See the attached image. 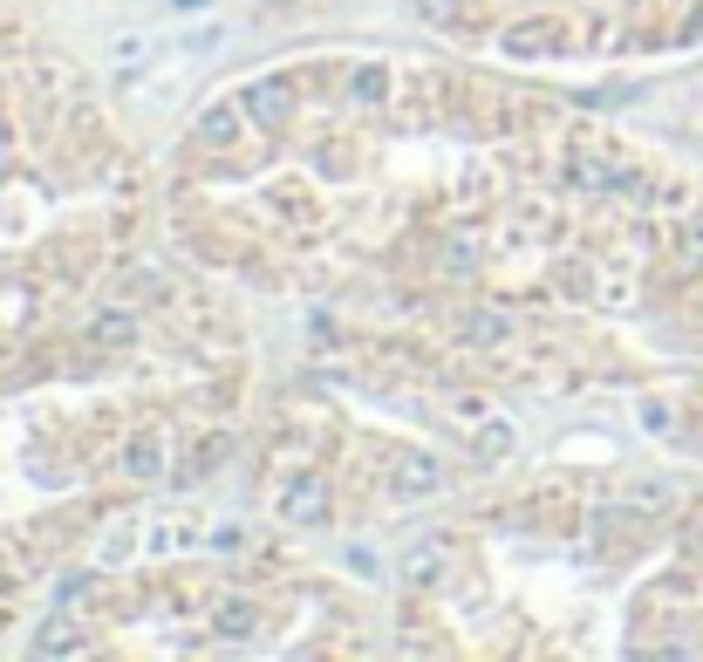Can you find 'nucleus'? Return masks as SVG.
Masks as SVG:
<instances>
[{"mask_svg":"<svg viewBox=\"0 0 703 662\" xmlns=\"http://www.w3.org/2000/svg\"><path fill=\"white\" fill-rule=\"evenodd\" d=\"M328 478L321 471H294V478H280V492H274V512L287 519V526H321L328 519Z\"/></svg>","mask_w":703,"mask_h":662,"instance_id":"nucleus-1","label":"nucleus"},{"mask_svg":"<svg viewBox=\"0 0 703 662\" xmlns=\"http://www.w3.org/2000/svg\"><path fill=\"white\" fill-rule=\"evenodd\" d=\"M239 103H246V117L260 123V130H287V117H294V89H287V76H260L239 89Z\"/></svg>","mask_w":703,"mask_h":662,"instance_id":"nucleus-2","label":"nucleus"},{"mask_svg":"<svg viewBox=\"0 0 703 662\" xmlns=\"http://www.w3.org/2000/svg\"><path fill=\"white\" fill-rule=\"evenodd\" d=\"M451 485V471L437 465L430 451H410V458H396V471H390V492L396 499H437Z\"/></svg>","mask_w":703,"mask_h":662,"instance_id":"nucleus-3","label":"nucleus"},{"mask_svg":"<svg viewBox=\"0 0 703 662\" xmlns=\"http://www.w3.org/2000/svg\"><path fill=\"white\" fill-rule=\"evenodd\" d=\"M506 335H512L506 308H465L458 314V342L465 349H506Z\"/></svg>","mask_w":703,"mask_h":662,"instance_id":"nucleus-4","label":"nucleus"},{"mask_svg":"<svg viewBox=\"0 0 703 662\" xmlns=\"http://www.w3.org/2000/svg\"><path fill=\"white\" fill-rule=\"evenodd\" d=\"M444 560H451V553H444L437 540H424V546H410V553H403V567H396V574H403V587H437V581H444Z\"/></svg>","mask_w":703,"mask_h":662,"instance_id":"nucleus-5","label":"nucleus"},{"mask_svg":"<svg viewBox=\"0 0 703 662\" xmlns=\"http://www.w3.org/2000/svg\"><path fill=\"white\" fill-rule=\"evenodd\" d=\"M123 471H130V478H157V471H164V437H157V430H137V437L123 444Z\"/></svg>","mask_w":703,"mask_h":662,"instance_id":"nucleus-6","label":"nucleus"},{"mask_svg":"<svg viewBox=\"0 0 703 662\" xmlns=\"http://www.w3.org/2000/svg\"><path fill=\"white\" fill-rule=\"evenodd\" d=\"M349 96L362 103V110H376V103L390 96V62H362V69L349 76Z\"/></svg>","mask_w":703,"mask_h":662,"instance_id":"nucleus-7","label":"nucleus"},{"mask_svg":"<svg viewBox=\"0 0 703 662\" xmlns=\"http://www.w3.org/2000/svg\"><path fill=\"white\" fill-rule=\"evenodd\" d=\"M512 444H519V437H512V424H478V437H471V451H478L485 465L512 458Z\"/></svg>","mask_w":703,"mask_h":662,"instance_id":"nucleus-8","label":"nucleus"},{"mask_svg":"<svg viewBox=\"0 0 703 662\" xmlns=\"http://www.w3.org/2000/svg\"><path fill=\"white\" fill-rule=\"evenodd\" d=\"M192 137H198V144H212V151H219V144H233V137H239V117H233V110H205Z\"/></svg>","mask_w":703,"mask_h":662,"instance_id":"nucleus-9","label":"nucleus"},{"mask_svg":"<svg viewBox=\"0 0 703 662\" xmlns=\"http://www.w3.org/2000/svg\"><path fill=\"white\" fill-rule=\"evenodd\" d=\"M96 342H103V349H130V342H137V321H130V314H103V321H96Z\"/></svg>","mask_w":703,"mask_h":662,"instance_id":"nucleus-10","label":"nucleus"},{"mask_svg":"<svg viewBox=\"0 0 703 662\" xmlns=\"http://www.w3.org/2000/svg\"><path fill=\"white\" fill-rule=\"evenodd\" d=\"M41 656H62V649H82V635H76V622H48V635L35 642Z\"/></svg>","mask_w":703,"mask_h":662,"instance_id":"nucleus-11","label":"nucleus"},{"mask_svg":"<svg viewBox=\"0 0 703 662\" xmlns=\"http://www.w3.org/2000/svg\"><path fill=\"white\" fill-rule=\"evenodd\" d=\"M219 635H233V642H246V635H253V608H246V601H233V608H219Z\"/></svg>","mask_w":703,"mask_h":662,"instance_id":"nucleus-12","label":"nucleus"},{"mask_svg":"<svg viewBox=\"0 0 703 662\" xmlns=\"http://www.w3.org/2000/svg\"><path fill=\"white\" fill-rule=\"evenodd\" d=\"M89 594H96V581H89V574H62V587H55V601H62V608H76V601H89Z\"/></svg>","mask_w":703,"mask_h":662,"instance_id":"nucleus-13","label":"nucleus"},{"mask_svg":"<svg viewBox=\"0 0 703 662\" xmlns=\"http://www.w3.org/2000/svg\"><path fill=\"white\" fill-rule=\"evenodd\" d=\"M417 14H424L430 28H451L458 21V0H417Z\"/></svg>","mask_w":703,"mask_h":662,"instance_id":"nucleus-14","label":"nucleus"}]
</instances>
